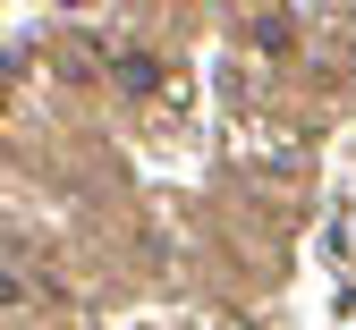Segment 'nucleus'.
<instances>
[{
  "label": "nucleus",
  "mask_w": 356,
  "mask_h": 330,
  "mask_svg": "<svg viewBox=\"0 0 356 330\" xmlns=\"http://www.w3.org/2000/svg\"><path fill=\"white\" fill-rule=\"evenodd\" d=\"M102 76L127 93V102H153V93H170V68H161V51H136V42L102 51Z\"/></svg>",
  "instance_id": "obj_1"
},
{
  "label": "nucleus",
  "mask_w": 356,
  "mask_h": 330,
  "mask_svg": "<svg viewBox=\"0 0 356 330\" xmlns=\"http://www.w3.org/2000/svg\"><path fill=\"white\" fill-rule=\"evenodd\" d=\"M238 34L254 42V51H263V60H289V51H297V42H305V26H297L289 9H246V17H238Z\"/></svg>",
  "instance_id": "obj_2"
}]
</instances>
